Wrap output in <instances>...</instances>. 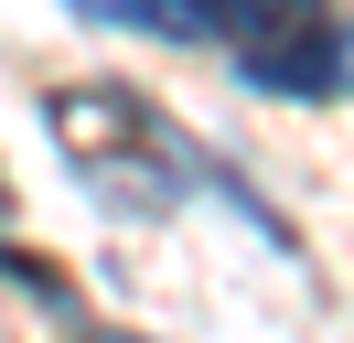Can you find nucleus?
Here are the masks:
<instances>
[{
    "mask_svg": "<svg viewBox=\"0 0 354 343\" xmlns=\"http://www.w3.org/2000/svg\"><path fill=\"white\" fill-rule=\"evenodd\" d=\"M151 43H215L258 97H354V11L333 0H65Z\"/></svg>",
    "mask_w": 354,
    "mask_h": 343,
    "instance_id": "f257e3e1",
    "label": "nucleus"
},
{
    "mask_svg": "<svg viewBox=\"0 0 354 343\" xmlns=\"http://www.w3.org/2000/svg\"><path fill=\"white\" fill-rule=\"evenodd\" d=\"M97 343H140V333H97Z\"/></svg>",
    "mask_w": 354,
    "mask_h": 343,
    "instance_id": "f03ea898",
    "label": "nucleus"
}]
</instances>
